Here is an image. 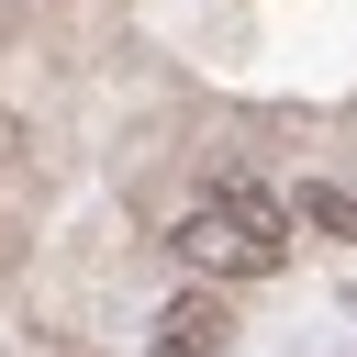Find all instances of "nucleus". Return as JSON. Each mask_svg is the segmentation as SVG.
Wrapping results in <instances>:
<instances>
[{
  "mask_svg": "<svg viewBox=\"0 0 357 357\" xmlns=\"http://www.w3.org/2000/svg\"><path fill=\"white\" fill-rule=\"evenodd\" d=\"M290 245V201L257 190V178H212V201H190L167 223V257L201 268V279H268Z\"/></svg>",
  "mask_w": 357,
  "mask_h": 357,
  "instance_id": "1",
  "label": "nucleus"
},
{
  "mask_svg": "<svg viewBox=\"0 0 357 357\" xmlns=\"http://www.w3.org/2000/svg\"><path fill=\"white\" fill-rule=\"evenodd\" d=\"M223 346H234L223 290H178V301L156 312V335H145V357H223Z\"/></svg>",
  "mask_w": 357,
  "mask_h": 357,
  "instance_id": "2",
  "label": "nucleus"
},
{
  "mask_svg": "<svg viewBox=\"0 0 357 357\" xmlns=\"http://www.w3.org/2000/svg\"><path fill=\"white\" fill-rule=\"evenodd\" d=\"M290 223H312V234L357 245V190H335V178H301V190H290Z\"/></svg>",
  "mask_w": 357,
  "mask_h": 357,
  "instance_id": "3",
  "label": "nucleus"
}]
</instances>
